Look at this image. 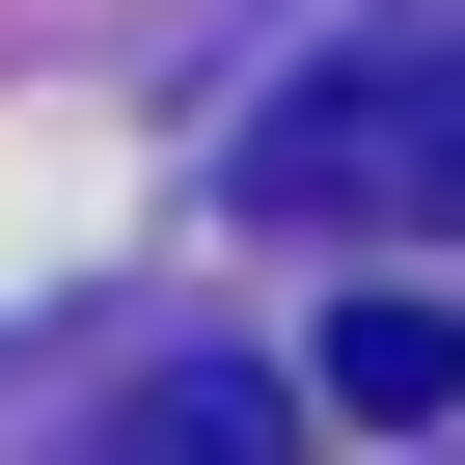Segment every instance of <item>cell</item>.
<instances>
[{"label": "cell", "mask_w": 465, "mask_h": 465, "mask_svg": "<svg viewBox=\"0 0 465 465\" xmlns=\"http://www.w3.org/2000/svg\"><path fill=\"white\" fill-rule=\"evenodd\" d=\"M247 219H329V247H465V0L356 28L329 83L247 110Z\"/></svg>", "instance_id": "6da1fadb"}, {"label": "cell", "mask_w": 465, "mask_h": 465, "mask_svg": "<svg viewBox=\"0 0 465 465\" xmlns=\"http://www.w3.org/2000/svg\"><path fill=\"white\" fill-rule=\"evenodd\" d=\"M55 465H302V383H274V356H137Z\"/></svg>", "instance_id": "7a4b0ae2"}, {"label": "cell", "mask_w": 465, "mask_h": 465, "mask_svg": "<svg viewBox=\"0 0 465 465\" xmlns=\"http://www.w3.org/2000/svg\"><path fill=\"white\" fill-rule=\"evenodd\" d=\"M329 411H383V438H411V411H465V302H411V274H383V302H329Z\"/></svg>", "instance_id": "3957f363"}]
</instances>
